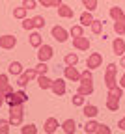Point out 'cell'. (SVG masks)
Wrapping results in <instances>:
<instances>
[{"instance_id": "cell-15", "label": "cell", "mask_w": 125, "mask_h": 134, "mask_svg": "<svg viewBox=\"0 0 125 134\" xmlns=\"http://www.w3.org/2000/svg\"><path fill=\"white\" fill-rule=\"evenodd\" d=\"M73 15H75V9L71 6H67V4L58 6V17H62V19H73Z\"/></svg>"}, {"instance_id": "cell-23", "label": "cell", "mask_w": 125, "mask_h": 134, "mask_svg": "<svg viewBox=\"0 0 125 134\" xmlns=\"http://www.w3.org/2000/svg\"><path fill=\"white\" fill-rule=\"evenodd\" d=\"M38 86L41 88V90H50V86H52V80L47 76V75H38Z\"/></svg>"}, {"instance_id": "cell-26", "label": "cell", "mask_w": 125, "mask_h": 134, "mask_svg": "<svg viewBox=\"0 0 125 134\" xmlns=\"http://www.w3.org/2000/svg\"><path fill=\"white\" fill-rule=\"evenodd\" d=\"M103 26H105V23L101 19H93V23L90 24V28H92V32L95 34V36H99V34L103 32Z\"/></svg>"}, {"instance_id": "cell-44", "label": "cell", "mask_w": 125, "mask_h": 134, "mask_svg": "<svg viewBox=\"0 0 125 134\" xmlns=\"http://www.w3.org/2000/svg\"><path fill=\"white\" fill-rule=\"evenodd\" d=\"M123 58H125V54H123Z\"/></svg>"}, {"instance_id": "cell-14", "label": "cell", "mask_w": 125, "mask_h": 134, "mask_svg": "<svg viewBox=\"0 0 125 134\" xmlns=\"http://www.w3.org/2000/svg\"><path fill=\"white\" fill-rule=\"evenodd\" d=\"M58 127H62V125L58 123L56 117H47V121H45V125H43V132H47V134H54V132L58 130Z\"/></svg>"}, {"instance_id": "cell-6", "label": "cell", "mask_w": 125, "mask_h": 134, "mask_svg": "<svg viewBox=\"0 0 125 134\" xmlns=\"http://www.w3.org/2000/svg\"><path fill=\"white\" fill-rule=\"evenodd\" d=\"M38 75H39V73L35 71V67L23 71V75L19 76V80H17V86H19V88H26V86H28V82H32L34 78H38Z\"/></svg>"}, {"instance_id": "cell-9", "label": "cell", "mask_w": 125, "mask_h": 134, "mask_svg": "<svg viewBox=\"0 0 125 134\" xmlns=\"http://www.w3.org/2000/svg\"><path fill=\"white\" fill-rule=\"evenodd\" d=\"M52 56H54V48H52L50 45H41L38 48V60L39 62H49Z\"/></svg>"}, {"instance_id": "cell-28", "label": "cell", "mask_w": 125, "mask_h": 134, "mask_svg": "<svg viewBox=\"0 0 125 134\" xmlns=\"http://www.w3.org/2000/svg\"><path fill=\"white\" fill-rule=\"evenodd\" d=\"M64 63H65V65H77V63H79V54H77V52H69V54H65Z\"/></svg>"}, {"instance_id": "cell-36", "label": "cell", "mask_w": 125, "mask_h": 134, "mask_svg": "<svg viewBox=\"0 0 125 134\" xmlns=\"http://www.w3.org/2000/svg\"><path fill=\"white\" fill-rule=\"evenodd\" d=\"M49 69H50V67L47 65V62H39L38 65H35V71H38L39 75H47V73H49Z\"/></svg>"}, {"instance_id": "cell-38", "label": "cell", "mask_w": 125, "mask_h": 134, "mask_svg": "<svg viewBox=\"0 0 125 134\" xmlns=\"http://www.w3.org/2000/svg\"><path fill=\"white\" fill-rule=\"evenodd\" d=\"M110 127L108 125H105V123H99V129H97V134H110Z\"/></svg>"}, {"instance_id": "cell-8", "label": "cell", "mask_w": 125, "mask_h": 134, "mask_svg": "<svg viewBox=\"0 0 125 134\" xmlns=\"http://www.w3.org/2000/svg\"><path fill=\"white\" fill-rule=\"evenodd\" d=\"M103 65V54L101 52H92L90 56H88V60H86V67L88 69H97V67H101Z\"/></svg>"}, {"instance_id": "cell-4", "label": "cell", "mask_w": 125, "mask_h": 134, "mask_svg": "<svg viewBox=\"0 0 125 134\" xmlns=\"http://www.w3.org/2000/svg\"><path fill=\"white\" fill-rule=\"evenodd\" d=\"M6 103L8 106H15V104H26L28 103V95L23 91V88L19 91H11V93H6Z\"/></svg>"}, {"instance_id": "cell-42", "label": "cell", "mask_w": 125, "mask_h": 134, "mask_svg": "<svg viewBox=\"0 0 125 134\" xmlns=\"http://www.w3.org/2000/svg\"><path fill=\"white\" fill-rule=\"evenodd\" d=\"M4 103H6V95H4L2 91H0V106H2Z\"/></svg>"}, {"instance_id": "cell-2", "label": "cell", "mask_w": 125, "mask_h": 134, "mask_svg": "<svg viewBox=\"0 0 125 134\" xmlns=\"http://www.w3.org/2000/svg\"><path fill=\"white\" fill-rule=\"evenodd\" d=\"M110 17L114 19V32L118 34V36H123L125 34V11L118 6H112L108 9Z\"/></svg>"}, {"instance_id": "cell-12", "label": "cell", "mask_w": 125, "mask_h": 134, "mask_svg": "<svg viewBox=\"0 0 125 134\" xmlns=\"http://www.w3.org/2000/svg\"><path fill=\"white\" fill-rule=\"evenodd\" d=\"M64 76L71 82H79L80 80V71L77 69L75 65H65L64 67Z\"/></svg>"}, {"instance_id": "cell-32", "label": "cell", "mask_w": 125, "mask_h": 134, "mask_svg": "<svg viewBox=\"0 0 125 134\" xmlns=\"http://www.w3.org/2000/svg\"><path fill=\"white\" fill-rule=\"evenodd\" d=\"M21 134H38V127H35L34 123L24 125V127H21Z\"/></svg>"}, {"instance_id": "cell-16", "label": "cell", "mask_w": 125, "mask_h": 134, "mask_svg": "<svg viewBox=\"0 0 125 134\" xmlns=\"http://www.w3.org/2000/svg\"><path fill=\"white\" fill-rule=\"evenodd\" d=\"M112 50H114L116 56H123V54H125V41H123V37H116V39H114Z\"/></svg>"}, {"instance_id": "cell-22", "label": "cell", "mask_w": 125, "mask_h": 134, "mask_svg": "<svg viewBox=\"0 0 125 134\" xmlns=\"http://www.w3.org/2000/svg\"><path fill=\"white\" fill-rule=\"evenodd\" d=\"M62 130H64L65 134H75V132H77V123H75V119H65V121L62 123Z\"/></svg>"}, {"instance_id": "cell-25", "label": "cell", "mask_w": 125, "mask_h": 134, "mask_svg": "<svg viewBox=\"0 0 125 134\" xmlns=\"http://www.w3.org/2000/svg\"><path fill=\"white\" fill-rule=\"evenodd\" d=\"M97 129H99V123L95 119H90V121L84 125V132L86 134H97Z\"/></svg>"}, {"instance_id": "cell-39", "label": "cell", "mask_w": 125, "mask_h": 134, "mask_svg": "<svg viewBox=\"0 0 125 134\" xmlns=\"http://www.w3.org/2000/svg\"><path fill=\"white\" fill-rule=\"evenodd\" d=\"M34 21L32 19H23V30H34Z\"/></svg>"}, {"instance_id": "cell-13", "label": "cell", "mask_w": 125, "mask_h": 134, "mask_svg": "<svg viewBox=\"0 0 125 134\" xmlns=\"http://www.w3.org/2000/svg\"><path fill=\"white\" fill-rule=\"evenodd\" d=\"M73 47H75L77 50H82V52H86V50L92 47V41L88 39L86 36H80V37H73Z\"/></svg>"}, {"instance_id": "cell-1", "label": "cell", "mask_w": 125, "mask_h": 134, "mask_svg": "<svg viewBox=\"0 0 125 134\" xmlns=\"http://www.w3.org/2000/svg\"><path fill=\"white\" fill-rule=\"evenodd\" d=\"M77 93L88 97L93 93V75H92V69H84L80 73V80H79V90Z\"/></svg>"}, {"instance_id": "cell-17", "label": "cell", "mask_w": 125, "mask_h": 134, "mask_svg": "<svg viewBox=\"0 0 125 134\" xmlns=\"http://www.w3.org/2000/svg\"><path fill=\"white\" fill-rule=\"evenodd\" d=\"M106 108L110 112H118L119 110V97H112V95H106Z\"/></svg>"}, {"instance_id": "cell-35", "label": "cell", "mask_w": 125, "mask_h": 134, "mask_svg": "<svg viewBox=\"0 0 125 134\" xmlns=\"http://www.w3.org/2000/svg\"><path fill=\"white\" fill-rule=\"evenodd\" d=\"M82 6L88 11H95L97 9V0H82Z\"/></svg>"}, {"instance_id": "cell-24", "label": "cell", "mask_w": 125, "mask_h": 134, "mask_svg": "<svg viewBox=\"0 0 125 134\" xmlns=\"http://www.w3.org/2000/svg\"><path fill=\"white\" fill-rule=\"evenodd\" d=\"M79 19H80V24L82 26H90L92 23H93V15H92V11H82L80 13V17H79Z\"/></svg>"}, {"instance_id": "cell-40", "label": "cell", "mask_w": 125, "mask_h": 134, "mask_svg": "<svg viewBox=\"0 0 125 134\" xmlns=\"http://www.w3.org/2000/svg\"><path fill=\"white\" fill-rule=\"evenodd\" d=\"M118 129H119V130H125V117L118 121Z\"/></svg>"}, {"instance_id": "cell-10", "label": "cell", "mask_w": 125, "mask_h": 134, "mask_svg": "<svg viewBox=\"0 0 125 134\" xmlns=\"http://www.w3.org/2000/svg\"><path fill=\"white\" fill-rule=\"evenodd\" d=\"M52 93H54L56 97H64L67 88H65V80L64 78H56V80H52V86H50Z\"/></svg>"}, {"instance_id": "cell-11", "label": "cell", "mask_w": 125, "mask_h": 134, "mask_svg": "<svg viewBox=\"0 0 125 134\" xmlns=\"http://www.w3.org/2000/svg\"><path fill=\"white\" fill-rule=\"evenodd\" d=\"M15 45H17V37L15 36H11V34H4V36H0V48L11 50Z\"/></svg>"}, {"instance_id": "cell-18", "label": "cell", "mask_w": 125, "mask_h": 134, "mask_svg": "<svg viewBox=\"0 0 125 134\" xmlns=\"http://www.w3.org/2000/svg\"><path fill=\"white\" fill-rule=\"evenodd\" d=\"M82 114L88 117V119H93V117L99 114V108H97L95 104H84V106H82Z\"/></svg>"}, {"instance_id": "cell-19", "label": "cell", "mask_w": 125, "mask_h": 134, "mask_svg": "<svg viewBox=\"0 0 125 134\" xmlns=\"http://www.w3.org/2000/svg\"><path fill=\"white\" fill-rule=\"evenodd\" d=\"M23 71H24V69H23V63H21V62H11L9 67H8V73L13 75V76H21Z\"/></svg>"}, {"instance_id": "cell-3", "label": "cell", "mask_w": 125, "mask_h": 134, "mask_svg": "<svg viewBox=\"0 0 125 134\" xmlns=\"http://www.w3.org/2000/svg\"><path fill=\"white\" fill-rule=\"evenodd\" d=\"M105 86L108 88V90L119 86V84H118V65L116 63H108V65H106V71H105Z\"/></svg>"}, {"instance_id": "cell-20", "label": "cell", "mask_w": 125, "mask_h": 134, "mask_svg": "<svg viewBox=\"0 0 125 134\" xmlns=\"http://www.w3.org/2000/svg\"><path fill=\"white\" fill-rule=\"evenodd\" d=\"M28 41H30V45H32L34 48H39V47L43 45V37H41L39 32H32L30 37H28Z\"/></svg>"}, {"instance_id": "cell-41", "label": "cell", "mask_w": 125, "mask_h": 134, "mask_svg": "<svg viewBox=\"0 0 125 134\" xmlns=\"http://www.w3.org/2000/svg\"><path fill=\"white\" fill-rule=\"evenodd\" d=\"M118 84H119V86H121V88L125 90V73L121 75V78H119V82H118Z\"/></svg>"}, {"instance_id": "cell-37", "label": "cell", "mask_w": 125, "mask_h": 134, "mask_svg": "<svg viewBox=\"0 0 125 134\" xmlns=\"http://www.w3.org/2000/svg\"><path fill=\"white\" fill-rule=\"evenodd\" d=\"M38 0H23V6L26 8V9H35V8H38Z\"/></svg>"}, {"instance_id": "cell-21", "label": "cell", "mask_w": 125, "mask_h": 134, "mask_svg": "<svg viewBox=\"0 0 125 134\" xmlns=\"http://www.w3.org/2000/svg\"><path fill=\"white\" fill-rule=\"evenodd\" d=\"M0 91H2L4 95L13 91V86L8 82V75H0Z\"/></svg>"}, {"instance_id": "cell-34", "label": "cell", "mask_w": 125, "mask_h": 134, "mask_svg": "<svg viewBox=\"0 0 125 134\" xmlns=\"http://www.w3.org/2000/svg\"><path fill=\"white\" fill-rule=\"evenodd\" d=\"M32 21H34V26L38 28V30L45 26V17H43V15H35V17H32Z\"/></svg>"}, {"instance_id": "cell-33", "label": "cell", "mask_w": 125, "mask_h": 134, "mask_svg": "<svg viewBox=\"0 0 125 134\" xmlns=\"http://www.w3.org/2000/svg\"><path fill=\"white\" fill-rule=\"evenodd\" d=\"M9 119H0V134H9Z\"/></svg>"}, {"instance_id": "cell-43", "label": "cell", "mask_w": 125, "mask_h": 134, "mask_svg": "<svg viewBox=\"0 0 125 134\" xmlns=\"http://www.w3.org/2000/svg\"><path fill=\"white\" fill-rule=\"evenodd\" d=\"M119 67H123V69H125V58H121V62H119Z\"/></svg>"}, {"instance_id": "cell-30", "label": "cell", "mask_w": 125, "mask_h": 134, "mask_svg": "<svg viewBox=\"0 0 125 134\" xmlns=\"http://www.w3.org/2000/svg\"><path fill=\"white\" fill-rule=\"evenodd\" d=\"M26 13H28V9L24 8V6H21V8H15L13 9V17H15V19H26Z\"/></svg>"}, {"instance_id": "cell-5", "label": "cell", "mask_w": 125, "mask_h": 134, "mask_svg": "<svg viewBox=\"0 0 125 134\" xmlns=\"http://www.w3.org/2000/svg\"><path fill=\"white\" fill-rule=\"evenodd\" d=\"M23 117H24V104L9 106V123H11V127H19L23 123Z\"/></svg>"}, {"instance_id": "cell-29", "label": "cell", "mask_w": 125, "mask_h": 134, "mask_svg": "<svg viewBox=\"0 0 125 134\" xmlns=\"http://www.w3.org/2000/svg\"><path fill=\"white\" fill-rule=\"evenodd\" d=\"M38 2H39L43 8H58V6L64 4L62 0H38Z\"/></svg>"}, {"instance_id": "cell-27", "label": "cell", "mask_w": 125, "mask_h": 134, "mask_svg": "<svg viewBox=\"0 0 125 134\" xmlns=\"http://www.w3.org/2000/svg\"><path fill=\"white\" fill-rule=\"evenodd\" d=\"M69 36H71V37H80V36H84V26H82V24H75V26H71Z\"/></svg>"}, {"instance_id": "cell-31", "label": "cell", "mask_w": 125, "mask_h": 134, "mask_svg": "<svg viewBox=\"0 0 125 134\" xmlns=\"http://www.w3.org/2000/svg\"><path fill=\"white\" fill-rule=\"evenodd\" d=\"M71 100H73V106H84L86 104V97L80 95V93H75Z\"/></svg>"}, {"instance_id": "cell-7", "label": "cell", "mask_w": 125, "mask_h": 134, "mask_svg": "<svg viewBox=\"0 0 125 134\" xmlns=\"http://www.w3.org/2000/svg\"><path fill=\"white\" fill-rule=\"evenodd\" d=\"M50 36L54 37L58 43H65L67 39H69V32L64 28V26H52V30H50Z\"/></svg>"}]
</instances>
